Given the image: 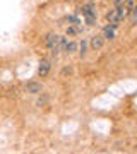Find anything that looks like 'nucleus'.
I'll return each mask as SVG.
<instances>
[{
    "instance_id": "f257e3e1",
    "label": "nucleus",
    "mask_w": 137,
    "mask_h": 154,
    "mask_svg": "<svg viewBox=\"0 0 137 154\" xmlns=\"http://www.w3.org/2000/svg\"><path fill=\"white\" fill-rule=\"evenodd\" d=\"M45 45H46L48 51L51 53V57H57L58 55V51H60V36H58V34H53V33L46 34Z\"/></svg>"
},
{
    "instance_id": "f03ea898",
    "label": "nucleus",
    "mask_w": 137,
    "mask_h": 154,
    "mask_svg": "<svg viewBox=\"0 0 137 154\" xmlns=\"http://www.w3.org/2000/svg\"><path fill=\"white\" fill-rule=\"evenodd\" d=\"M127 9L123 7V9H118V7H113L111 11L106 12V21L110 22V24H118V22H122L123 19L127 17Z\"/></svg>"
},
{
    "instance_id": "7ed1b4c3",
    "label": "nucleus",
    "mask_w": 137,
    "mask_h": 154,
    "mask_svg": "<svg viewBox=\"0 0 137 154\" xmlns=\"http://www.w3.org/2000/svg\"><path fill=\"white\" fill-rule=\"evenodd\" d=\"M81 11H82V16H84V21L88 24H94L96 22V7H94L93 2H88Z\"/></svg>"
},
{
    "instance_id": "20e7f679",
    "label": "nucleus",
    "mask_w": 137,
    "mask_h": 154,
    "mask_svg": "<svg viewBox=\"0 0 137 154\" xmlns=\"http://www.w3.org/2000/svg\"><path fill=\"white\" fill-rule=\"evenodd\" d=\"M50 70H51V63H50V60H46V58H43V60H39V65H38V75L41 77V79H45V77L50 74Z\"/></svg>"
},
{
    "instance_id": "39448f33",
    "label": "nucleus",
    "mask_w": 137,
    "mask_h": 154,
    "mask_svg": "<svg viewBox=\"0 0 137 154\" xmlns=\"http://www.w3.org/2000/svg\"><path fill=\"white\" fill-rule=\"evenodd\" d=\"M103 45H104L103 34H94L93 38H91V41H89V46H91V50H94V51L101 50L103 48Z\"/></svg>"
},
{
    "instance_id": "423d86ee",
    "label": "nucleus",
    "mask_w": 137,
    "mask_h": 154,
    "mask_svg": "<svg viewBox=\"0 0 137 154\" xmlns=\"http://www.w3.org/2000/svg\"><path fill=\"white\" fill-rule=\"evenodd\" d=\"M117 28H118V24H110V26H106V28L103 29V38L113 39L117 36Z\"/></svg>"
},
{
    "instance_id": "0eeeda50",
    "label": "nucleus",
    "mask_w": 137,
    "mask_h": 154,
    "mask_svg": "<svg viewBox=\"0 0 137 154\" xmlns=\"http://www.w3.org/2000/svg\"><path fill=\"white\" fill-rule=\"evenodd\" d=\"M41 91H43L41 82H29L26 86V93H29V94H41Z\"/></svg>"
},
{
    "instance_id": "6e6552de",
    "label": "nucleus",
    "mask_w": 137,
    "mask_h": 154,
    "mask_svg": "<svg viewBox=\"0 0 137 154\" xmlns=\"http://www.w3.org/2000/svg\"><path fill=\"white\" fill-rule=\"evenodd\" d=\"M62 50L65 51L67 55H70V53H74V51L77 50V43H76V41H69V43L64 45V48H62Z\"/></svg>"
},
{
    "instance_id": "1a4fd4ad",
    "label": "nucleus",
    "mask_w": 137,
    "mask_h": 154,
    "mask_svg": "<svg viewBox=\"0 0 137 154\" xmlns=\"http://www.w3.org/2000/svg\"><path fill=\"white\" fill-rule=\"evenodd\" d=\"M129 21H130V24H137V5L132 7L130 11V17H129Z\"/></svg>"
},
{
    "instance_id": "9d476101",
    "label": "nucleus",
    "mask_w": 137,
    "mask_h": 154,
    "mask_svg": "<svg viewBox=\"0 0 137 154\" xmlns=\"http://www.w3.org/2000/svg\"><path fill=\"white\" fill-rule=\"evenodd\" d=\"M86 48H88V41H86V39H82V41H81V45H79V50H81L79 53H81V57H84V55H86Z\"/></svg>"
},
{
    "instance_id": "9b49d317",
    "label": "nucleus",
    "mask_w": 137,
    "mask_h": 154,
    "mask_svg": "<svg viewBox=\"0 0 137 154\" xmlns=\"http://www.w3.org/2000/svg\"><path fill=\"white\" fill-rule=\"evenodd\" d=\"M113 5L118 7V9H123L127 5V0H113Z\"/></svg>"
},
{
    "instance_id": "f8f14e48",
    "label": "nucleus",
    "mask_w": 137,
    "mask_h": 154,
    "mask_svg": "<svg viewBox=\"0 0 137 154\" xmlns=\"http://www.w3.org/2000/svg\"><path fill=\"white\" fill-rule=\"evenodd\" d=\"M77 33H81V28H76V26H72V28L67 29V34H77Z\"/></svg>"
}]
</instances>
